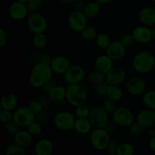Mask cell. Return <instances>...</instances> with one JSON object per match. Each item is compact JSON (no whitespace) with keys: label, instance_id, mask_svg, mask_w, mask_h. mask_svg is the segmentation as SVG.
I'll return each instance as SVG.
<instances>
[{"label":"cell","instance_id":"obj_47","mask_svg":"<svg viewBox=\"0 0 155 155\" xmlns=\"http://www.w3.org/2000/svg\"><path fill=\"white\" fill-rule=\"evenodd\" d=\"M7 33L3 28H0V47L2 48L7 43Z\"/></svg>","mask_w":155,"mask_h":155},{"label":"cell","instance_id":"obj_31","mask_svg":"<svg viewBox=\"0 0 155 155\" xmlns=\"http://www.w3.org/2000/svg\"><path fill=\"white\" fill-rule=\"evenodd\" d=\"M95 41L97 46L99 48H101V49L104 50H105L108 47V45H110V42H111V40H110V38L109 36V35L105 33H98L97 35L96 38H95Z\"/></svg>","mask_w":155,"mask_h":155},{"label":"cell","instance_id":"obj_28","mask_svg":"<svg viewBox=\"0 0 155 155\" xmlns=\"http://www.w3.org/2000/svg\"><path fill=\"white\" fill-rule=\"evenodd\" d=\"M33 47L37 49H42L48 45V38L44 33L34 34L32 39Z\"/></svg>","mask_w":155,"mask_h":155},{"label":"cell","instance_id":"obj_41","mask_svg":"<svg viewBox=\"0 0 155 155\" xmlns=\"http://www.w3.org/2000/svg\"><path fill=\"white\" fill-rule=\"evenodd\" d=\"M144 129L138 124L137 122H133L131 125L129 127V130H130V133L132 136H140L142 133Z\"/></svg>","mask_w":155,"mask_h":155},{"label":"cell","instance_id":"obj_39","mask_svg":"<svg viewBox=\"0 0 155 155\" xmlns=\"http://www.w3.org/2000/svg\"><path fill=\"white\" fill-rule=\"evenodd\" d=\"M103 107H104V110L109 114H113L114 112L116 110V109L117 108L118 106L117 104L116 101H114L112 100L109 99V98H106L104 99V103H103Z\"/></svg>","mask_w":155,"mask_h":155},{"label":"cell","instance_id":"obj_24","mask_svg":"<svg viewBox=\"0 0 155 155\" xmlns=\"http://www.w3.org/2000/svg\"><path fill=\"white\" fill-rule=\"evenodd\" d=\"M92 127H93L89 118H77L74 130L80 134H87L91 133Z\"/></svg>","mask_w":155,"mask_h":155},{"label":"cell","instance_id":"obj_48","mask_svg":"<svg viewBox=\"0 0 155 155\" xmlns=\"http://www.w3.org/2000/svg\"><path fill=\"white\" fill-rule=\"evenodd\" d=\"M55 86H56L55 83H54V81H52V80H50V81H48V83H46L45 85H44L42 89H43L44 92L48 95V94L52 91V89L55 87Z\"/></svg>","mask_w":155,"mask_h":155},{"label":"cell","instance_id":"obj_38","mask_svg":"<svg viewBox=\"0 0 155 155\" xmlns=\"http://www.w3.org/2000/svg\"><path fill=\"white\" fill-rule=\"evenodd\" d=\"M27 107L35 114H39L43 110V105L42 103L39 101V100L33 99L31 100L30 102L28 103Z\"/></svg>","mask_w":155,"mask_h":155},{"label":"cell","instance_id":"obj_25","mask_svg":"<svg viewBox=\"0 0 155 155\" xmlns=\"http://www.w3.org/2000/svg\"><path fill=\"white\" fill-rule=\"evenodd\" d=\"M66 95L67 88L63 86H58V85H56L55 87L48 94L50 100L55 103L63 101L66 98Z\"/></svg>","mask_w":155,"mask_h":155},{"label":"cell","instance_id":"obj_13","mask_svg":"<svg viewBox=\"0 0 155 155\" xmlns=\"http://www.w3.org/2000/svg\"><path fill=\"white\" fill-rule=\"evenodd\" d=\"M146 82L139 77H134L127 81V89L130 95L133 96L142 95L146 92Z\"/></svg>","mask_w":155,"mask_h":155},{"label":"cell","instance_id":"obj_16","mask_svg":"<svg viewBox=\"0 0 155 155\" xmlns=\"http://www.w3.org/2000/svg\"><path fill=\"white\" fill-rule=\"evenodd\" d=\"M135 42L140 44L149 43L153 39L151 29L147 26L142 25L136 27L132 32Z\"/></svg>","mask_w":155,"mask_h":155},{"label":"cell","instance_id":"obj_9","mask_svg":"<svg viewBox=\"0 0 155 155\" xmlns=\"http://www.w3.org/2000/svg\"><path fill=\"white\" fill-rule=\"evenodd\" d=\"M27 27L33 34L45 33L47 29V21L45 17L39 13H33L27 20Z\"/></svg>","mask_w":155,"mask_h":155},{"label":"cell","instance_id":"obj_32","mask_svg":"<svg viewBox=\"0 0 155 155\" xmlns=\"http://www.w3.org/2000/svg\"><path fill=\"white\" fill-rule=\"evenodd\" d=\"M5 155H26L25 148L14 142L6 147Z\"/></svg>","mask_w":155,"mask_h":155},{"label":"cell","instance_id":"obj_49","mask_svg":"<svg viewBox=\"0 0 155 155\" xmlns=\"http://www.w3.org/2000/svg\"><path fill=\"white\" fill-rule=\"evenodd\" d=\"M51 59L52 57L48 53H45V54H42V55L39 58V62L42 64H50L51 61Z\"/></svg>","mask_w":155,"mask_h":155},{"label":"cell","instance_id":"obj_27","mask_svg":"<svg viewBox=\"0 0 155 155\" xmlns=\"http://www.w3.org/2000/svg\"><path fill=\"white\" fill-rule=\"evenodd\" d=\"M123 90L120 86H114V85H109L107 88L106 98L112 100L114 101H119L123 98Z\"/></svg>","mask_w":155,"mask_h":155},{"label":"cell","instance_id":"obj_61","mask_svg":"<svg viewBox=\"0 0 155 155\" xmlns=\"http://www.w3.org/2000/svg\"><path fill=\"white\" fill-rule=\"evenodd\" d=\"M84 1H86V0H84Z\"/></svg>","mask_w":155,"mask_h":155},{"label":"cell","instance_id":"obj_37","mask_svg":"<svg viewBox=\"0 0 155 155\" xmlns=\"http://www.w3.org/2000/svg\"><path fill=\"white\" fill-rule=\"evenodd\" d=\"M108 86L109 84L106 81L100 83L98 84L94 85V91H95V93L99 97H106V94H107Z\"/></svg>","mask_w":155,"mask_h":155},{"label":"cell","instance_id":"obj_40","mask_svg":"<svg viewBox=\"0 0 155 155\" xmlns=\"http://www.w3.org/2000/svg\"><path fill=\"white\" fill-rule=\"evenodd\" d=\"M5 129L6 132H7L9 135L15 136V135L20 130V127L15 121H14L13 120H12L10 122H8L6 123V124H5Z\"/></svg>","mask_w":155,"mask_h":155},{"label":"cell","instance_id":"obj_10","mask_svg":"<svg viewBox=\"0 0 155 155\" xmlns=\"http://www.w3.org/2000/svg\"><path fill=\"white\" fill-rule=\"evenodd\" d=\"M69 27L76 33H80L88 25V18L83 12L73 11L68 18Z\"/></svg>","mask_w":155,"mask_h":155},{"label":"cell","instance_id":"obj_12","mask_svg":"<svg viewBox=\"0 0 155 155\" xmlns=\"http://www.w3.org/2000/svg\"><path fill=\"white\" fill-rule=\"evenodd\" d=\"M28 12L27 4L22 2H14L8 8V15L14 21H23L27 17Z\"/></svg>","mask_w":155,"mask_h":155},{"label":"cell","instance_id":"obj_33","mask_svg":"<svg viewBox=\"0 0 155 155\" xmlns=\"http://www.w3.org/2000/svg\"><path fill=\"white\" fill-rule=\"evenodd\" d=\"M88 79L91 83H92L93 85H96L105 81V74L95 69L92 72L89 73Z\"/></svg>","mask_w":155,"mask_h":155},{"label":"cell","instance_id":"obj_19","mask_svg":"<svg viewBox=\"0 0 155 155\" xmlns=\"http://www.w3.org/2000/svg\"><path fill=\"white\" fill-rule=\"evenodd\" d=\"M139 20L142 25L153 27L155 25V8L151 6L142 7L139 12Z\"/></svg>","mask_w":155,"mask_h":155},{"label":"cell","instance_id":"obj_42","mask_svg":"<svg viewBox=\"0 0 155 155\" xmlns=\"http://www.w3.org/2000/svg\"><path fill=\"white\" fill-rule=\"evenodd\" d=\"M0 119L3 124L10 122L13 120V113L11 110L0 109Z\"/></svg>","mask_w":155,"mask_h":155},{"label":"cell","instance_id":"obj_54","mask_svg":"<svg viewBox=\"0 0 155 155\" xmlns=\"http://www.w3.org/2000/svg\"><path fill=\"white\" fill-rule=\"evenodd\" d=\"M151 32H152L153 35V39H155V25H154L151 28Z\"/></svg>","mask_w":155,"mask_h":155},{"label":"cell","instance_id":"obj_52","mask_svg":"<svg viewBox=\"0 0 155 155\" xmlns=\"http://www.w3.org/2000/svg\"><path fill=\"white\" fill-rule=\"evenodd\" d=\"M64 5H72L75 0H59Z\"/></svg>","mask_w":155,"mask_h":155},{"label":"cell","instance_id":"obj_58","mask_svg":"<svg viewBox=\"0 0 155 155\" xmlns=\"http://www.w3.org/2000/svg\"><path fill=\"white\" fill-rule=\"evenodd\" d=\"M107 155H117V154H107Z\"/></svg>","mask_w":155,"mask_h":155},{"label":"cell","instance_id":"obj_53","mask_svg":"<svg viewBox=\"0 0 155 155\" xmlns=\"http://www.w3.org/2000/svg\"><path fill=\"white\" fill-rule=\"evenodd\" d=\"M95 1H97L101 5H104V4H108V3L112 2H114V0H95Z\"/></svg>","mask_w":155,"mask_h":155},{"label":"cell","instance_id":"obj_46","mask_svg":"<svg viewBox=\"0 0 155 155\" xmlns=\"http://www.w3.org/2000/svg\"><path fill=\"white\" fill-rule=\"evenodd\" d=\"M72 5L74 11L83 12L85 8V5H86V3H85L84 0H75Z\"/></svg>","mask_w":155,"mask_h":155},{"label":"cell","instance_id":"obj_56","mask_svg":"<svg viewBox=\"0 0 155 155\" xmlns=\"http://www.w3.org/2000/svg\"><path fill=\"white\" fill-rule=\"evenodd\" d=\"M52 1H54V0H42L43 2H52Z\"/></svg>","mask_w":155,"mask_h":155},{"label":"cell","instance_id":"obj_2","mask_svg":"<svg viewBox=\"0 0 155 155\" xmlns=\"http://www.w3.org/2000/svg\"><path fill=\"white\" fill-rule=\"evenodd\" d=\"M133 68L139 74H148L154 68V56L148 51H139L133 57Z\"/></svg>","mask_w":155,"mask_h":155},{"label":"cell","instance_id":"obj_30","mask_svg":"<svg viewBox=\"0 0 155 155\" xmlns=\"http://www.w3.org/2000/svg\"><path fill=\"white\" fill-rule=\"evenodd\" d=\"M98 34V30H97L96 27L90 25H87L80 32V36H81L82 39L87 41L95 39Z\"/></svg>","mask_w":155,"mask_h":155},{"label":"cell","instance_id":"obj_6","mask_svg":"<svg viewBox=\"0 0 155 155\" xmlns=\"http://www.w3.org/2000/svg\"><path fill=\"white\" fill-rule=\"evenodd\" d=\"M76 116L68 110L58 112L54 117V126L61 131H70L74 130Z\"/></svg>","mask_w":155,"mask_h":155},{"label":"cell","instance_id":"obj_57","mask_svg":"<svg viewBox=\"0 0 155 155\" xmlns=\"http://www.w3.org/2000/svg\"><path fill=\"white\" fill-rule=\"evenodd\" d=\"M149 1H151V2H155V0H149Z\"/></svg>","mask_w":155,"mask_h":155},{"label":"cell","instance_id":"obj_29","mask_svg":"<svg viewBox=\"0 0 155 155\" xmlns=\"http://www.w3.org/2000/svg\"><path fill=\"white\" fill-rule=\"evenodd\" d=\"M142 102L147 107V108L155 110V90L146 91L142 95Z\"/></svg>","mask_w":155,"mask_h":155},{"label":"cell","instance_id":"obj_26","mask_svg":"<svg viewBox=\"0 0 155 155\" xmlns=\"http://www.w3.org/2000/svg\"><path fill=\"white\" fill-rule=\"evenodd\" d=\"M100 9H101V4L95 0L86 3L83 12L88 18H93L99 14Z\"/></svg>","mask_w":155,"mask_h":155},{"label":"cell","instance_id":"obj_35","mask_svg":"<svg viewBox=\"0 0 155 155\" xmlns=\"http://www.w3.org/2000/svg\"><path fill=\"white\" fill-rule=\"evenodd\" d=\"M91 109L86 104H81L76 107L75 116L77 118H89Z\"/></svg>","mask_w":155,"mask_h":155},{"label":"cell","instance_id":"obj_17","mask_svg":"<svg viewBox=\"0 0 155 155\" xmlns=\"http://www.w3.org/2000/svg\"><path fill=\"white\" fill-rule=\"evenodd\" d=\"M49 65L54 74H64L71 68V64L66 56L57 55L52 58Z\"/></svg>","mask_w":155,"mask_h":155},{"label":"cell","instance_id":"obj_8","mask_svg":"<svg viewBox=\"0 0 155 155\" xmlns=\"http://www.w3.org/2000/svg\"><path fill=\"white\" fill-rule=\"evenodd\" d=\"M36 119V114L28 107H20L13 113V120L20 127H27Z\"/></svg>","mask_w":155,"mask_h":155},{"label":"cell","instance_id":"obj_4","mask_svg":"<svg viewBox=\"0 0 155 155\" xmlns=\"http://www.w3.org/2000/svg\"><path fill=\"white\" fill-rule=\"evenodd\" d=\"M92 146L98 151L106 150L110 142V134L106 128H94L89 136Z\"/></svg>","mask_w":155,"mask_h":155},{"label":"cell","instance_id":"obj_23","mask_svg":"<svg viewBox=\"0 0 155 155\" xmlns=\"http://www.w3.org/2000/svg\"><path fill=\"white\" fill-rule=\"evenodd\" d=\"M18 105V98L15 94L7 93L4 95L0 101V109L15 110Z\"/></svg>","mask_w":155,"mask_h":155},{"label":"cell","instance_id":"obj_45","mask_svg":"<svg viewBox=\"0 0 155 155\" xmlns=\"http://www.w3.org/2000/svg\"><path fill=\"white\" fill-rule=\"evenodd\" d=\"M119 145H118L117 142H114V141H110V143L107 145V148H106V151H107L108 154H117L118 148H119Z\"/></svg>","mask_w":155,"mask_h":155},{"label":"cell","instance_id":"obj_3","mask_svg":"<svg viewBox=\"0 0 155 155\" xmlns=\"http://www.w3.org/2000/svg\"><path fill=\"white\" fill-rule=\"evenodd\" d=\"M66 99L70 104L77 107L86 103L87 99V92L83 85L73 84L67 86Z\"/></svg>","mask_w":155,"mask_h":155},{"label":"cell","instance_id":"obj_1","mask_svg":"<svg viewBox=\"0 0 155 155\" xmlns=\"http://www.w3.org/2000/svg\"><path fill=\"white\" fill-rule=\"evenodd\" d=\"M54 72L49 64L41 62L36 64L32 68L29 77V83L34 89L43 87L44 85L51 80Z\"/></svg>","mask_w":155,"mask_h":155},{"label":"cell","instance_id":"obj_43","mask_svg":"<svg viewBox=\"0 0 155 155\" xmlns=\"http://www.w3.org/2000/svg\"><path fill=\"white\" fill-rule=\"evenodd\" d=\"M120 41L121 43H122L124 46L127 47V48L133 45V42H135L134 38H133L132 33H125V34H124L121 36Z\"/></svg>","mask_w":155,"mask_h":155},{"label":"cell","instance_id":"obj_21","mask_svg":"<svg viewBox=\"0 0 155 155\" xmlns=\"http://www.w3.org/2000/svg\"><path fill=\"white\" fill-rule=\"evenodd\" d=\"M53 151V142L46 138L38 141L34 146V153L36 155H51Z\"/></svg>","mask_w":155,"mask_h":155},{"label":"cell","instance_id":"obj_22","mask_svg":"<svg viewBox=\"0 0 155 155\" xmlns=\"http://www.w3.org/2000/svg\"><path fill=\"white\" fill-rule=\"evenodd\" d=\"M33 137L34 136H32L27 130H20L14 136V141L15 143L18 144L21 146L27 148L33 144Z\"/></svg>","mask_w":155,"mask_h":155},{"label":"cell","instance_id":"obj_59","mask_svg":"<svg viewBox=\"0 0 155 155\" xmlns=\"http://www.w3.org/2000/svg\"><path fill=\"white\" fill-rule=\"evenodd\" d=\"M154 68H155V56H154Z\"/></svg>","mask_w":155,"mask_h":155},{"label":"cell","instance_id":"obj_55","mask_svg":"<svg viewBox=\"0 0 155 155\" xmlns=\"http://www.w3.org/2000/svg\"><path fill=\"white\" fill-rule=\"evenodd\" d=\"M15 1H18V2H22L27 3L29 0H15Z\"/></svg>","mask_w":155,"mask_h":155},{"label":"cell","instance_id":"obj_11","mask_svg":"<svg viewBox=\"0 0 155 155\" xmlns=\"http://www.w3.org/2000/svg\"><path fill=\"white\" fill-rule=\"evenodd\" d=\"M86 72L80 65H71V68L64 74V80L68 85L80 84L84 79Z\"/></svg>","mask_w":155,"mask_h":155},{"label":"cell","instance_id":"obj_34","mask_svg":"<svg viewBox=\"0 0 155 155\" xmlns=\"http://www.w3.org/2000/svg\"><path fill=\"white\" fill-rule=\"evenodd\" d=\"M135 148L130 143H123L119 145L117 155H134Z\"/></svg>","mask_w":155,"mask_h":155},{"label":"cell","instance_id":"obj_15","mask_svg":"<svg viewBox=\"0 0 155 155\" xmlns=\"http://www.w3.org/2000/svg\"><path fill=\"white\" fill-rule=\"evenodd\" d=\"M136 122L144 130L152 128L155 124V110L149 108L142 110L136 116Z\"/></svg>","mask_w":155,"mask_h":155},{"label":"cell","instance_id":"obj_36","mask_svg":"<svg viewBox=\"0 0 155 155\" xmlns=\"http://www.w3.org/2000/svg\"><path fill=\"white\" fill-rule=\"evenodd\" d=\"M27 130H28L29 133L33 136H38L41 134L42 131V125L37 121L34 120L28 125L27 127Z\"/></svg>","mask_w":155,"mask_h":155},{"label":"cell","instance_id":"obj_51","mask_svg":"<svg viewBox=\"0 0 155 155\" xmlns=\"http://www.w3.org/2000/svg\"><path fill=\"white\" fill-rule=\"evenodd\" d=\"M148 136H149L150 138L155 136V130L154 127L149 129V130H148Z\"/></svg>","mask_w":155,"mask_h":155},{"label":"cell","instance_id":"obj_20","mask_svg":"<svg viewBox=\"0 0 155 155\" xmlns=\"http://www.w3.org/2000/svg\"><path fill=\"white\" fill-rule=\"evenodd\" d=\"M114 61L107 54H101L95 59V69L106 74L114 68Z\"/></svg>","mask_w":155,"mask_h":155},{"label":"cell","instance_id":"obj_7","mask_svg":"<svg viewBox=\"0 0 155 155\" xmlns=\"http://www.w3.org/2000/svg\"><path fill=\"white\" fill-rule=\"evenodd\" d=\"M112 119L117 125L121 127H129L135 122L133 112L126 107H118L112 114Z\"/></svg>","mask_w":155,"mask_h":155},{"label":"cell","instance_id":"obj_5","mask_svg":"<svg viewBox=\"0 0 155 155\" xmlns=\"http://www.w3.org/2000/svg\"><path fill=\"white\" fill-rule=\"evenodd\" d=\"M89 119L94 128H107L109 125V114L101 106L91 108Z\"/></svg>","mask_w":155,"mask_h":155},{"label":"cell","instance_id":"obj_14","mask_svg":"<svg viewBox=\"0 0 155 155\" xmlns=\"http://www.w3.org/2000/svg\"><path fill=\"white\" fill-rule=\"evenodd\" d=\"M126 78H127L126 71L120 67H114L105 74V81L109 85L120 86L125 81Z\"/></svg>","mask_w":155,"mask_h":155},{"label":"cell","instance_id":"obj_50","mask_svg":"<svg viewBox=\"0 0 155 155\" xmlns=\"http://www.w3.org/2000/svg\"><path fill=\"white\" fill-rule=\"evenodd\" d=\"M148 145H149L150 149H151L152 151H154V152H155V136L150 138L149 142H148Z\"/></svg>","mask_w":155,"mask_h":155},{"label":"cell","instance_id":"obj_60","mask_svg":"<svg viewBox=\"0 0 155 155\" xmlns=\"http://www.w3.org/2000/svg\"><path fill=\"white\" fill-rule=\"evenodd\" d=\"M154 128V130H155V124H154V127H153Z\"/></svg>","mask_w":155,"mask_h":155},{"label":"cell","instance_id":"obj_44","mask_svg":"<svg viewBox=\"0 0 155 155\" xmlns=\"http://www.w3.org/2000/svg\"><path fill=\"white\" fill-rule=\"evenodd\" d=\"M42 2H43L42 0H29L26 4H27L29 11L34 12V11L38 10L41 7Z\"/></svg>","mask_w":155,"mask_h":155},{"label":"cell","instance_id":"obj_18","mask_svg":"<svg viewBox=\"0 0 155 155\" xmlns=\"http://www.w3.org/2000/svg\"><path fill=\"white\" fill-rule=\"evenodd\" d=\"M127 47L124 46L120 40L111 41L110 45L105 49L107 54L114 61H119L124 57Z\"/></svg>","mask_w":155,"mask_h":155}]
</instances>
